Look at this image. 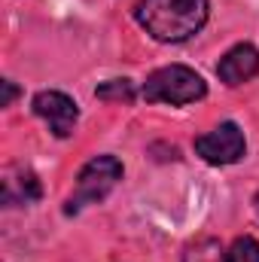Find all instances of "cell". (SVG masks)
<instances>
[{
    "label": "cell",
    "mask_w": 259,
    "mask_h": 262,
    "mask_svg": "<svg viewBox=\"0 0 259 262\" xmlns=\"http://www.w3.org/2000/svg\"><path fill=\"white\" fill-rule=\"evenodd\" d=\"M210 15V0H137L134 21L159 43H183L195 37Z\"/></svg>",
    "instance_id": "cell-1"
},
{
    "label": "cell",
    "mask_w": 259,
    "mask_h": 262,
    "mask_svg": "<svg viewBox=\"0 0 259 262\" xmlns=\"http://www.w3.org/2000/svg\"><path fill=\"white\" fill-rule=\"evenodd\" d=\"M149 104H171V107H186L195 104L207 95V82L201 79V73H195L186 64H168L159 67L146 76L143 92H140Z\"/></svg>",
    "instance_id": "cell-2"
},
{
    "label": "cell",
    "mask_w": 259,
    "mask_h": 262,
    "mask_svg": "<svg viewBox=\"0 0 259 262\" xmlns=\"http://www.w3.org/2000/svg\"><path fill=\"white\" fill-rule=\"evenodd\" d=\"M119 180H122V162L116 156H95L92 162L82 165V171L76 177V189L64 201V213L67 216H76L82 207L104 201L116 189Z\"/></svg>",
    "instance_id": "cell-3"
},
{
    "label": "cell",
    "mask_w": 259,
    "mask_h": 262,
    "mask_svg": "<svg viewBox=\"0 0 259 262\" xmlns=\"http://www.w3.org/2000/svg\"><path fill=\"white\" fill-rule=\"evenodd\" d=\"M247 152L244 131L238 122H220L213 131L195 137V156H201L207 165H235Z\"/></svg>",
    "instance_id": "cell-4"
},
{
    "label": "cell",
    "mask_w": 259,
    "mask_h": 262,
    "mask_svg": "<svg viewBox=\"0 0 259 262\" xmlns=\"http://www.w3.org/2000/svg\"><path fill=\"white\" fill-rule=\"evenodd\" d=\"M34 113L49 125V131L55 137H70L76 128V119H79V104L64 95V92H55V89H46V92H37L34 101H31Z\"/></svg>",
    "instance_id": "cell-5"
},
{
    "label": "cell",
    "mask_w": 259,
    "mask_h": 262,
    "mask_svg": "<svg viewBox=\"0 0 259 262\" xmlns=\"http://www.w3.org/2000/svg\"><path fill=\"white\" fill-rule=\"evenodd\" d=\"M43 195L40 177L25 168V165H9L0 177V201L6 207H21V204H34Z\"/></svg>",
    "instance_id": "cell-6"
},
{
    "label": "cell",
    "mask_w": 259,
    "mask_h": 262,
    "mask_svg": "<svg viewBox=\"0 0 259 262\" xmlns=\"http://www.w3.org/2000/svg\"><path fill=\"white\" fill-rule=\"evenodd\" d=\"M256 73H259V49L253 43H238V46H232V49L220 58V64H217V76H220V82H226V85H244V82H250Z\"/></svg>",
    "instance_id": "cell-7"
},
{
    "label": "cell",
    "mask_w": 259,
    "mask_h": 262,
    "mask_svg": "<svg viewBox=\"0 0 259 262\" xmlns=\"http://www.w3.org/2000/svg\"><path fill=\"white\" fill-rule=\"evenodd\" d=\"M223 262H259V241L250 235H241L229 244V250L223 253Z\"/></svg>",
    "instance_id": "cell-8"
},
{
    "label": "cell",
    "mask_w": 259,
    "mask_h": 262,
    "mask_svg": "<svg viewBox=\"0 0 259 262\" xmlns=\"http://www.w3.org/2000/svg\"><path fill=\"white\" fill-rule=\"evenodd\" d=\"M95 98L131 104V101H134V82H131V79H107V82H101V85L95 89Z\"/></svg>",
    "instance_id": "cell-9"
},
{
    "label": "cell",
    "mask_w": 259,
    "mask_h": 262,
    "mask_svg": "<svg viewBox=\"0 0 259 262\" xmlns=\"http://www.w3.org/2000/svg\"><path fill=\"white\" fill-rule=\"evenodd\" d=\"M0 85H3V98H0V107H9V104L15 101V95H18V89H15V82H12V79H3Z\"/></svg>",
    "instance_id": "cell-10"
},
{
    "label": "cell",
    "mask_w": 259,
    "mask_h": 262,
    "mask_svg": "<svg viewBox=\"0 0 259 262\" xmlns=\"http://www.w3.org/2000/svg\"><path fill=\"white\" fill-rule=\"evenodd\" d=\"M253 207H256V213H259V192L253 195Z\"/></svg>",
    "instance_id": "cell-11"
}]
</instances>
